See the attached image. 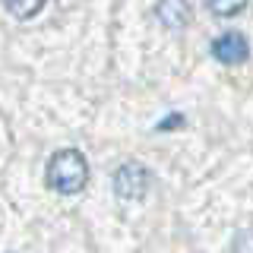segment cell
<instances>
[{"instance_id":"5","label":"cell","mask_w":253,"mask_h":253,"mask_svg":"<svg viewBox=\"0 0 253 253\" xmlns=\"http://www.w3.org/2000/svg\"><path fill=\"white\" fill-rule=\"evenodd\" d=\"M3 3H6V10H10L16 19H32V16L42 13L44 0H3Z\"/></svg>"},{"instance_id":"4","label":"cell","mask_w":253,"mask_h":253,"mask_svg":"<svg viewBox=\"0 0 253 253\" xmlns=\"http://www.w3.org/2000/svg\"><path fill=\"white\" fill-rule=\"evenodd\" d=\"M155 16H158V22L168 26V29H184L190 22V3L187 0H158Z\"/></svg>"},{"instance_id":"2","label":"cell","mask_w":253,"mask_h":253,"mask_svg":"<svg viewBox=\"0 0 253 253\" xmlns=\"http://www.w3.org/2000/svg\"><path fill=\"white\" fill-rule=\"evenodd\" d=\"M149 187H152V174L139 162H124L114 171V193L121 200H142L149 193Z\"/></svg>"},{"instance_id":"1","label":"cell","mask_w":253,"mask_h":253,"mask_svg":"<svg viewBox=\"0 0 253 253\" xmlns=\"http://www.w3.org/2000/svg\"><path fill=\"white\" fill-rule=\"evenodd\" d=\"M44 177H47V187L51 190L70 196V193H79V190L89 184V165H85V158L76 149H60V152L51 155Z\"/></svg>"},{"instance_id":"6","label":"cell","mask_w":253,"mask_h":253,"mask_svg":"<svg viewBox=\"0 0 253 253\" xmlns=\"http://www.w3.org/2000/svg\"><path fill=\"white\" fill-rule=\"evenodd\" d=\"M206 3H209V10L215 16H237L247 6V0H206Z\"/></svg>"},{"instance_id":"3","label":"cell","mask_w":253,"mask_h":253,"mask_svg":"<svg viewBox=\"0 0 253 253\" xmlns=\"http://www.w3.org/2000/svg\"><path fill=\"white\" fill-rule=\"evenodd\" d=\"M212 57L218 63L234 67V63H244L250 57V44L241 32H225V35H218L215 42H212Z\"/></svg>"}]
</instances>
